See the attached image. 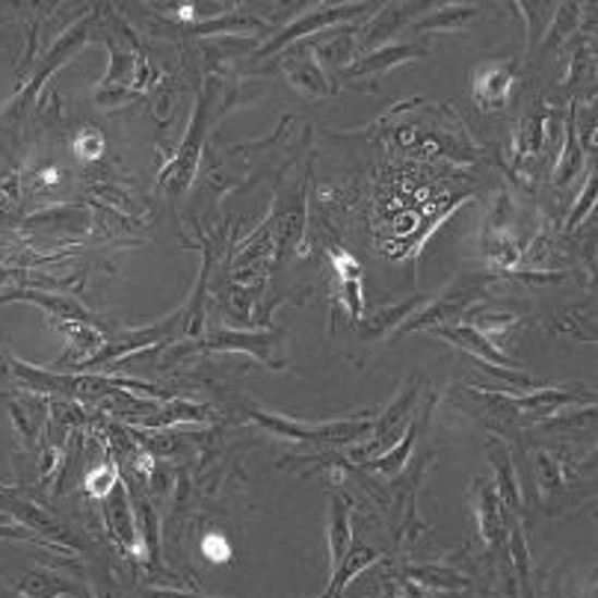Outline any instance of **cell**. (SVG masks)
Segmentation results:
<instances>
[{
	"mask_svg": "<svg viewBox=\"0 0 598 598\" xmlns=\"http://www.w3.org/2000/svg\"><path fill=\"white\" fill-rule=\"evenodd\" d=\"M202 554L208 557L210 563H229L231 546L222 534H208L202 539Z\"/></svg>",
	"mask_w": 598,
	"mask_h": 598,
	"instance_id": "6da1fadb",
	"label": "cell"
},
{
	"mask_svg": "<svg viewBox=\"0 0 598 598\" xmlns=\"http://www.w3.org/2000/svg\"><path fill=\"white\" fill-rule=\"evenodd\" d=\"M332 569H338V560L344 557V548H346V518H344V510L335 504V510H332Z\"/></svg>",
	"mask_w": 598,
	"mask_h": 598,
	"instance_id": "7a4b0ae2",
	"label": "cell"
},
{
	"mask_svg": "<svg viewBox=\"0 0 598 598\" xmlns=\"http://www.w3.org/2000/svg\"><path fill=\"white\" fill-rule=\"evenodd\" d=\"M113 486H115V468L113 465H107V468H98V472L89 474V480H86V492L93 495V498H105Z\"/></svg>",
	"mask_w": 598,
	"mask_h": 598,
	"instance_id": "3957f363",
	"label": "cell"
},
{
	"mask_svg": "<svg viewBox=\"0 0 598 598\" xmlns=\"http://www.w3.org/2000/svg\"><path fill=\"white\" fill-rule=\"evenodd\" d=\"M74 146H77V155H81V158L95 160V158H101V151H105V139H101V134H98V131H93V127H89V131H84V134L77 137V143H74Z\"/></svg>",
	"mask_w": 598,
	"mask_h": 598,
	"instance_id": "277c9868",
	"label": "cell"
}]
</instances>
